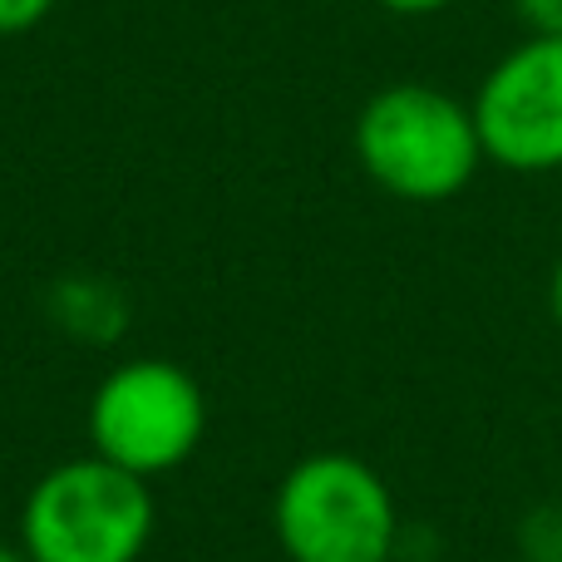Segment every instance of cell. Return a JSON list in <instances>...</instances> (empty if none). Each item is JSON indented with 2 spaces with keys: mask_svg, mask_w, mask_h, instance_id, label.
<instances>
[{
  "mask_svg": "<svg viewBox=\"0 0 562 562\" xmlns=\"http://www.w3.org/2000/svg\"><path fill=\"white\" fill-rule=\"evenodd\" d=\"M350 148L370 183L400 203H449L488 164L469 99L419 79L375 89L356 114Z\"/></svg>",
  "mask_w": 562,
  "mask_h": 562,
  "instance_id": "obj_1",
  "label": "cell"
},
{
  "mask_svg": "<svg viewBox=\"0 0 562 562\" xmlns=\"http://www.w3.org/2000/svg\"><path fill=\"white\" fill-rule=\"evenodd\" d=\"M154 528L158 504L148 479L94 449L40 474L20 508V548L30 562H138Z\"/></svg>",
  "mask_w": 562,
  "mask_h": 562,
  "instance_id": "obj_2",
  "label": "cell"
},
{
  "mask_svg": "<svg viewBox=\"0 0 562 562\" xmlns=\"http://www.w3.org/2000/svg\"><path fill=\"white\" fill-rule=\"evenodd\" d=\"M272 533L286 562H395L400 508L380 469L346 449H321L277 484Z\"/></svg>",
  "mask_w": 562,
  "mask_h": 562,
  "instance_id": "obj_3",
  "label": "cell"
},
{
  "mask_svg": "<svg viewBox=\"0 0 562 562\" xmlns=\"http://www.w3.org/2000/svg\"><path fill=\"white\" fill-rule=\"evenodd\" d=\"M203 385L178 360H124L99 380L89 400V449L138 479L183 469L203 445Z\"/></svg>",
  "mask_w": 562,
  "mask_h": 562,
  "instance_id": "obj_4",
  "label": "cell"
},
{
  "mask_svg": "<svg viewBox=\"0 0 562 562\" xmlns=\"http://www.w3.org/2000/svg\"><path fill=\"white\" fill-rule=\"evenodd\" d=\"M474 124L484 158L508 173L562 168V35H524L479 79Z\"/></svg>",
  "mask_w": 562,
  "mask_h": 562,
  "instance_id": "obj_5",
  "label": "cell"
},
{
  "mask_svg": "<svg viewBox=\"0 0 562 562\" xmlns=\"http://www.w3.org/2000/svg\"><path fill=\"white\" fill-rule=\"evenodd\" d=\"M55 321L79 340H114L124 330L128 311H124V296H119L109 281H94V277H75V281H59L55 286Z\"/></svg>",
  "mask_w": 562,
  "mask_h": 562,
  "instance_id": "obj_6",
  "label": "cell"
},
{
  "mask_svg": "<svg viewBox=\"0 0 562 562\" xmlns=\"http://www.w3.org/2000/svg\"><path fill=\"white\" fill-rule=\"evenodd\" d=\"M518 548H524V562H562V508H533L518 524Z\"/></svg>",
  "mask_w": 562,
  "mask_h": 562,
  "instance_id": "obj_7",
  "label": "cell"
},
{
  "mask_svg": "<svg viewBox=\"0 0 562 562\" xmlns=\"http://www.w3.org/2000/svg\"><path fill=\"white\" fill-rule=\"evenodd\" d=\"M49 10H55V0H0V40L30 35Z\"/></svg>",
  "mask_w": 562,
  "mask_h": 562,
  "instance_id": "obj_8",
  "label": "cell"
},
{
  "mask_svg": "<svg viewBox=\"0 0 562 562\" xmlns=\"http://www.w3.org/2000/svg\"><path fill=\"white\" fill-rule=\"evenodd\" d=\"M528 35H562V0H508Z\"/></svg>",
  "mask_w": 562,
  "mask_h": 562,
  "instance_id": "obj_9",
  "label": "cell"
},
{
  "mask_svg": "<svg viewBox=\"0 0 562 562\" xmlns=\"http://www.w3.org/2000/svg\"><path fill=\"white\" fill-rule=\"evenodd\" d=\"M380 10H390V15H439V10H449L454 0H375Z\"/></svg>",
  "mask_w": 562,
  "mask_h": 562,
  "instance_id": "obj_10",
  "label": "cell"
},
{
  "mask_svg": "<svg viewBox=\"0 0 562 562\" xmlns=\"http://www.w3.org/2000/svg\"><path fill=\"white\" fill-rule=\"evenodd\" d=\"M548 311H553V321L562 330V257L553 262V277H548Z\"/></svg>",
  "mask_w": 562,
  "mask_h": 562,
  "instance_id": "obj_11",
  "label": "cell"
},
{
  "mask_svg": "<svg viewBox=\"0 0 562 562\" xmlns=\"http://www.w3.org/2000/svg\"><path fill=\"white\" fill-rule=\"evenodd\" d=\"M0 562H30V553L20 543H0Z\"/></svg>",
  "mask_w": 562,
  "mask_h": 562,
  "instance_id": "obj_12",
  "label": "cell"
}]
</instances>
